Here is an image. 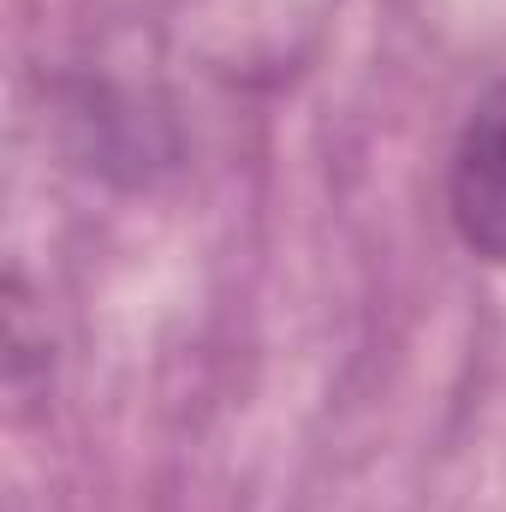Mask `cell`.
I'll use <instances>...</instances> for the list:
<instances>
[{
	"mask_svg": "<svg viewBox=\"0 0 506 512\" xmlns=\"http://www.w3.org/2000/svg\"><path fill=\"white\" fill-rule=\"evenodd\" d=\"M453 221L459 239L489 262H506V84H495L453 155Z\"/></svg>",
	"mask_w": 506,
	"mask_h": 512,
	"instance_id": "cell-1",
	"label": "cell"
}]
</instances>
